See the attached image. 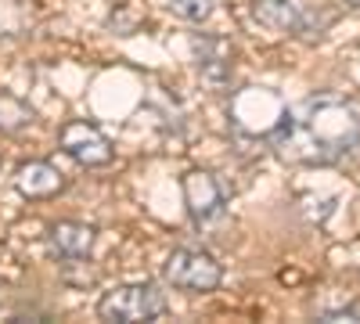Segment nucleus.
<instances>
[{
	"mask_svg": "<svg viewBox=\"0 0 360 324\" xmlns=\"http://www.w3.org/2000/svg\"><path fill=\"white\" fill-rule=\"evenodd\" d=\"M270 148L292 166H335L360 148V112L342 94H310L288 112Z\"/></svg>",
	"mask_w": 360,
	"mask_h": 324,
	"instance_id": "1",
	"label": "nucleus"
},
{
	"mask_svg": "<svg viewBox=\"0 0 360 324\" xmlns=\"http://www.w3.org/2000/svg\"><path fill=\"white\" fill-rule=\"evenodd\" d=\"M249 15L256 25L270 29V33L299 37V40L324 37L339 18L328 0H252Z\"/></svg>",
	"mask_w": 360,
	"mask_h": 324,
	"instance_id": "2",
	"label": "nucleus"
},
{
	"mask_svg": "<svg viewBox=\"0 0 360 324\" xmlns=\"http://www.w3.org/2000/svg\"><path fill=\"white\" fill-rule=\"evenodd\" d=\"M288 101L281 98V91L274 86H242L234 91L227 101V119L234 127V134H242L249 141H270L288 119Z\"/></svg>",
	"mask_w": 360,
	"mask_h": 324,
	"instance_id": "3",
	"label": "nucleus"
},
{
	"mask_svg": "<svg viewBox=\"0 0 360 324\" xmlns=\"http://www.w3.org/2000/svg\"><path fill=\"white\" fill-rule=\"evenodd\" d=\"M169 310L166 292L155 281H127L108 288L98 299V317L115 324H137V320H159Z\"/></svg>",
	"mask_w": 360,
	"mask_h": 324,
	"instance_id": "4",
	"label": "nucleus"
},
{
	"mask_svg": "<svg viewBox=\"0 0 360 324\" xmlns=\"http://www.w3.org/2000/svg\"><path fill=\"white\" fill-rule=\"evenodd\" d=\"M162 278L180 288V292H191V296H205V292H217L224 281V267L217 263V256L209 249H191V245H180L166 256L162 263Z\"/></svg>",
	"mask_w": 360,
	"mask_h": 324,
	"instance_id": "5",
	"label": "nucleus"
},
{
	"mask_svg": "<svg viewBox=\"0 0 360 324\" xmlns=\"http://www.w3.org/2000/svg\"><path fill=\"white\" fill-rule=\"evenodd\" d=\"M180 191H184L188 216L195 220L198 231H205V227H213L217 220H224V213H227V191H224L217 173L188 169L184 176H180Z\"/></svg>",
	"mask_w": 360,
	"mask_h": 324,
	"instance_id": "6",
	"label": "nucleus"
},
{
	"mask_svg": "<svg viewBox=\"0 0 360 324\" xmlns=\"http://www.w3.org/2000/svg\"><path fill=\"white\" fill-rule=\"evenodd\" d=\"M58 148L83 169H101L115 159V148H112L108 134L98 123H86V119L62 123V130H58Z\"/></svg>",
	"mask_w": 360,
	"mask_h": 324,
	"instance_id": "7",
	"label": "nucleus"
},
{
	"mask_svg": "<svg viewBox=\"0 0 360 324\" xmlns=\"http://www.w3.org/2000/svg\"><path fill=\"white\" fill-rule=\"evenodd\" d=\"M191 51H195V69L202 76L205 86L213 91H224L234 76V47L224 37L213 33H195L191 37Z\"/></svg>",
	"mask_w": 360,
	"mask_h": 324,
	"instance_id": "8",
	"label": "nucleus"
},
{
	"mask_svg": "<svg viewBox=\"0 0 360 324\" xmlns=\"http://www.w3.org/2000/svg\"><path fill=\"white\" fill-rule=\"evenodd\" d=\"M69 188L65 173L58 169L54 162L47 159H29L15 169V191L29 202H44V198H54Z\"/></svg>",
	"mask_w": 360,
	"mask_h": 324,
	"instance_id": "9",
	"label": "nucleus"
},
{
	"mask_svg": "<svg viewBox=\"0 0 360 324\" xmlns=\"http://www.w3.org/2000/svg\"><path fill=\"white\" fill-rule=\"evenodd\" d=\"M98 242V227H90L83 220H58L47 227V249L54 259H79L90 256Z\"/></svg>",
	"mask_w": 360,
	"mask_h": 324,
	"instance_id": "10",
	"label": "nucleus"
},
{
	"mask_svg": "<svg viewBox=\"0 0 360 324\" xmlns=\"http://www.w3.org/2000/svg\"><path fill=\"white\" fill-rule=\"evenodd\" d=\"M33 119H37L33 105L11 91H0V134H22Z\"/></svg>",
	"mask_w": 360,
	"mask_h": 324,
	"instance_id": "11",
	"label": "nucleus"
},
{
	"mask_svg": "<svg viewBox=\"0 0 360 324\" xmlns=\"http://www.w3.org/2000/svg\"><path fill=\"white\" fill-rule=\"evenodd\" d=\"M105 22H108L112 33H119V37H134L137 29L144 25V11H141L137 0H123V4H115V8H112V15H108Z\"/></svg>",
	"mask_w": 360,
	"mask_h": 324,
	"instance_id": "12",
	"label": "nucleus"
},
{
	"mask_svg": "<svg viewBox=\"0 0 360 324\" xmlns=\"http://www.w3.org/2000/svg\"><path fill=\"white\" fill-rule=\"evenodd\" d=\"M217 4H220V0H166L169 15L184 18V22H191V25L209 22V18L217 15Z\"/></svg>",
	"mask_w": 360,
	"mask_h": 324,
	"instance_id": "13",
	"label": "nucleus"
},
{
	"mask_svg": "<svg viewBox=\"0 0 360 324\" xmlns=\"http://www.w3.org/2000/svg\"><path fill=\"white\" fill-rule=\"evenodd\" d=\"M346 4H349V8H356V11H360V0H346Z\"/></svg>",
	"mask_w": 360,
	"mask_h": 324,
	"instance_id": "14",
	"label": "nucleus"
},
{
	"mask_svg": "<svg viewBox=\"0 0 360 324\" xmlns=\"http://www.w3.org/2000/svg\"><path fill=\"white\" fill-rule=\"evenodd\" d=\"M0 162H4V159H0Z\"/></svg>",
	"mask_w": 360,
	"mask_h": 324,
	"instance_id": "15",
	"label": "nucleus"
}]
</instances>
